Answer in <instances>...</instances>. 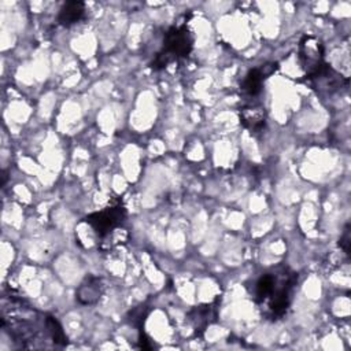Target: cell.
I'll use <instances>...</instances> for the list:
<instances>
[{
  "label": "cell",
  "instance_id": "cell-1",
  "mask_svg": "<svg viewBox=\"0 0 351 351\" xmlns=\"http://www.w3.org/2000/svg\"><path fill=\"white\" fill-rule=\"evenodd\" d=\"M1 328L8 336L23 348L45 347V339H51L47 315H41L33 307L27 306L21 298L14 295L3 299ZM53 344V341H52Z\"/></svg>",
  "mask_w": 351,
  "mask_h": 351
},
{
  "label": "cell",
  "instance_id": "cell-2",
  "mask_svg": "<svg viewBox=\"0 0 351 351\" xmlns=\"http://www.w3.org/2000/svg\"><path fill=\"white\" fill-rule=\"evenodd\" d=\"M298 274L285 265H278L262 274L254 291V300L270 319L282 318L292 302Z\"/></svg>",
  "mask_w": 351,
  "mask_h": 351
},
{
  "label": "cell",
  "instance_id": "cell-3",
  "mask_svg": "<svg viewBox=\"0 0 351 351\" xmlns=\"http://www.w3.org/2000/svg\"><path fill=\"white\" fill-rule=\"evenodd\" d=\"M193 34L186 23L170 27L165 33L163 48L156 53L151 67L160 70L177 59L188 56L193 49Z\"/></svg>",
  "mask_w": 351,
  "mask_h": 351
},
{
  "label": "cell",
  "instance_id": "cell-4",
  "mask_svg": "<svg viewBox=\"0 0 351 351\" xmlns=\"http://www.w3.org/2000/svg\"><path fill=\"white\" fill-rule=\"evenodd\" d=\"M324 55V45L317 37L306 34L300 38L299 63L308 78H321L330 70Z\"/></svg>",
  "mask_w": 351,
  "mask_h": 351
},
{
  "label": "cell",
  "instance_id": "cell-5",
  "mask_svg": "<svg viewBox=\"0 0 351 351\" xmlns=\"http://www.w3.org/2000/svg\"><path fill=\"white\" fill-rule=\"evenodd\" d=\"M126 210L121 203H114L85 218V222L99 237H106L115 230L125 219Z\"/></svg>",
  "mask_w": 351,
  "mask_h": 351
},
{
  "label": "cell",
  "instance_id": "cell-6",
  "mask_svg": "<svg viewBox=\"0 0 351 351\" xmlns=\"http://www.w3.org/2000/svg\"><path fill=\"white\" fill-rule=\"evenodd\" d=\"M276 63H270L262 67L251 69L241 82V92L250 97L258 96L262 92L263 81L276 70Z\"/></svg>",
  "mask_w": 351,
  "mask_h": 351
},
{
  "label": "cell",
  "instance_id": "cell-7",
  "mask_svg": "<svg viewBox=\"0 0 351 351\" xmlns=\"http://www.w3.org/2000/svg\"><path fill=\"white\" fill-rule=\"evenodd\" d=\"M239 118L241 125L250 132L258 133L263 130L266 125V110L258 103H250L240 108Z\"/></svg>",
  "mask_w": 351,
  "mask_h": 351
},
{
  "label": "cell",
  "instance_id": "cell-8",
  "mask_svg": "<svg viewBox=\"0 0 351 351\" xmlns=\"http://www.w3.org/2000/svg\"><path fill=\"white\" fill-rule=\"evenodd\" d=\"M104 285L99 277H86L75 291V299L81 304H95L103 295Z\"/></svg>",
  "mask_w": 351,
  "mask_h": 351
},
{
  "label": "cell",
  "instance_id": "cell-9",
  "mask_svg": "<svg viewBox=\"0 0 351 351\" xmlns=\"http://www.w3.org/2000/svg\"><path fill=\"white\" fill-rule=\"evenodd\" d=\"M217 303H210V304H203L199 307H195L189 314H188V321L191 322L193 330L196 333L203 332L208 325H211L217 319Z\"/></svg>",
  "mask_w": 351,
  "mask_h": 351
},
{
  "label": "cell",
  "instance_id": "cell-10",
  "mask_svg": "<svg viewBox=\"0 0 351 351\" xmlns=\"http://www.w3.org/2000/svg\"><path fill=\"white\" fill-rule=\"evenodd\" d=\"M85 4L82 1H67L59 11L58 21L63 26H71L82 19Z\"/></svg>",
  "mask_w": 351,
  "mask_h": 351
},
{
  "label": "cell",
  "instance_id": "cell-11",
  "mask_svg": "<svg viewBox=\"0 0 351 351\" xmlns=\"http://www.w3.org/2000/svg\"><path fill=\"white\" fill-rule=\"evenodd\" d=\"M47 324H48V330H49L51 339L53 341V346L63 347L67 343V337H66L64 330H63L62 325L59 324V321L53 315L47 314Z\"/></svg>",
  "mask_w": 351,
  "mask_h": 351
},
{
  "label": "cell",
  "instance_id": "cell-12",
  "mask_svg": "<svg viewBox=\"0 0 351 351\" xmlns=\"http://www.w3.org/2000/svg\"><path fill=\"white\" fill-rule=\"evenodd\" d=\"M350 240H351V237H350V228H348V225H347L346 229H344V232H343V234L340 236V241H339L340 248H341L347 255L350 254Z\"/></svg>",
  "mask_w": 351,
  "mask_h": 351
}]
</instances>
